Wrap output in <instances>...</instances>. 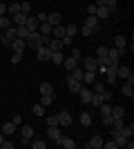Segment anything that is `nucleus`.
I'll list each match as a JSON object with an SVG mask.
<instances>
[{
	"instance_id": "603ef678",
	"label": "nucleus",
	"mask_w": 134,
	"mask_h": 149,
	"mask_svg": "<svg viewBox=\"0 0 134 149\" xmlns=\"http://www.w3.org/2000/svg\"><path fill=\"white\" fill-rule=\"evenodd\" d=\"M103 147H105V149H116V143H114V140H109V143H103Z\"/></svg>"
},
{
	"instance_id": "09e8293b",
	"label": "nucleus",
	"mask_w": 134,
	"mask_h": 149,
	"mask_svg": "<svg viewBox=\"0 0 134 149\" xmlns=\"http://www.w3.org/2000/svg\"><path fill=\"white\" fill-rule=\"evenodd\" d=\"M87 13H89V16H96V5H94V2L87 5Z\"/></svg>"
},
{
	"instance_id": "864d4df0",
	"label": "nucleus",
	"mask_w": 134,
	"mask_h": 149,
	"mask_svg": "<svg viewBox=\"0 0 134 149\" xmlns=\"http://www.w3.org/2000/svg\"><path fill=\"white\" fill-rule=\"evenodd\" d=\"M0 147H2V149H13V143H7V140H2V143H0Z\"/></svg>"
},
{
	"instance_id": "412c9836",
	"label": "nucleus",
	"mask_w": 134,
	"mask_h": 149,
	"mask_svg": "<svg viewBox=\"0 0 134 149\" xmlns=\"http://www.w3.org/2000/svg\"><path fill=\"white\" fill-rule=\"evenodd\" d=\"M54 65H63V60H65V56L60 54V51H51V58H49Z\"/></svg>"
},
{
	"instance_id": "b1692460",
	"label": "nucleus",
	"mask_w": 134,
	"mask_h": 149,
	"mask_svg": "<svg viewBox=\"0 0 134 149\" xmlns=\"http://www.w3.org/2000/svg\"><path fill=\"white\" fill-rule=\"evenodd\" d=\"M121 134H123L125 138H132V134H134V125H128V123H125V125L121 127Z\"/></svg>"
},
{
	"instance_id": "4be33fe9",
	"label": "nucleus",
	"mask_w": 134,
	"mask_h": 149,
	"mask_svg": "<svg viewBox=\"0 0 134 149\" xmlns=\"http://www.w3.org/2000/svg\"><path fill=\"white\" fill-rule=\"evenodd\" d=\"M89 105H92V107H101V105H103V96H101V93H92Z\"/></svg>"
},
{
	"instance_id": "f3484780",
	"label": "nucleus",
	"mask_w": 134,
	"mask_h": 149,
	"mask_svg": "<svg viewBox=\"0 0 134 149\" xmlns=\"http://www.w3.org/2000/svg\"><path fill=\"white\" fill-rule=\"evenodd\" d=\"M109 13H112V11H109V9H107L105 5L96 7V18H109Z\"/></svg>"
},
{
	"instance_id": "79ce46f5",
	"label": "nucleus",
	"mask_w": 134,
	"mask_h": 149,
	"mask_svg": "<svg viewBox=\"0 0 134 149\" xmlns=\"http://www.w3.org/2000/svg\"><path fill=\"white\" fill-rule=\"evenodd\" d=\"M76 25H69V27H65V36H72V38H74V36H76Z\"/></svg>"
},
{
	"instance_id": "c9c22d12",
	"label": "nucleus",
	"mask_w": 134,
	"mask_h": 149,
	"mask_svg": "<svg viewBox=\"0 0 134 149\" xmlns=\"http://www.w3.org/2000/svg\"><path fill=\"white\" fill-rule=\"evenodd\" d=\"M98 109H101V116H109V113H112V105H109V102H103Z\"/></svg>"
},
{
	"instance_id": "ea45409f",
	"label": "nucleus",
	"mask_w": 134,
	"mask_h": 149,
	"mask_svg": "<svg viewBox=\"0 0 134 149\" xmlns=\"http://www.w3.org/2000/svg\"><path fill=\"white\" fill-rule=\"evenodd\" d=\"M32 111H34V116H45V107L38 102V105H34V107H32Z\"/></svg>"
},
{
	"instance_id": "052dcab7",
	"label": "nucleus",
	"mask_w": 134,
	"mask_h": 149,
	"mask_svg": "<svg viewBox=\"0 0 134 149\" xmlns=\"http://www.w3.org/2000/svg\"><path fill=\"white\" fill-rule=\"evenodd\" d=\"M0 96H2V93H0Z\"/></svg>"
},
{
	"instance_id": "c03bdc74",
	"label": "nucleus",
	"mask_w": 134,
	"mask_h": 149,
	"mask_svg": "<svg viewBox=\"0 0 134 149\" xmlns=\"http://www.w3.org/2000/svg\"><path fill=\"white\" fill-rule=\"evenodd\" d=\"M56 125H58L56 116H47V127H56Z\"/></svg>"
},
{
	"instance_id": "37998d69",
	"label": "nucleus",
	"mask_w": 134,
	"mask_h": 149,
	"mask_svg": "<svg viewBox=\"0 0 134 149\" xmlns=\"http://www.w3.org/2000/svg\"><path fill=\"white\" fill-rule=\"evenodd\" d=\"M105 7H107L109 11H116V7H119V2H116V0H107V2H105Z\"/></svg>"
},
{
	"instance_id": "39448f33",
	"label": "nucleus",
	"mask_w": 134,
	"mask_h": 149,
	"mask_svg": "<svg viewBox=\"0 0 134 149\" xmlns=\"http://www.w3.org/2000/svg\"><path fill=\"white\" fill-rule=\"evenodd\" d=\"M83 67H85V71H96V69H98V62H96L94 56H87L83 60Z\"/></svg>"
},
{
	"instance_id": "f704fd0d",
	"label": "nucleus",
	"mask_w": 134,
	"mask_h": 149,
	"mask_svg": "<svg viewBox=\"0 0 134 149\" xmlns=\"http://www.w3.org/2000/svg\"><path fill=\"white\" fill-rule=\"evenodd\" d=\"M89 87H92L94 93H103V91H105V85H103V82H92Z\"/></svg>"
},
{
	"instance_id": "0eeeda50",
	"label": "nucleus",
	"mask_w": 134,
	"mask_h": 149,
	"mask_svg": "<svg viewBox=\"0 0 134 149\" xmlns=\"http://www.w3.org/2000/svg\"><path fill=\"white\" fill-rule=\"evenodd\" d=\"M27 18H29V16L20 11V13H16V16L11 18V22H13V27H22V25H27Z\"/></svg>"
},
{
	"instance_id": "1a4fd4ad",
	"label": "nucleus",
	"mask_w": 134,
	"mask_h": 149,
	"mask_svg": "<svg viewBox=\"0 0 134 149\" xmlns=\"http://www.w3.org/2000/svg\"><path fill=\"white\" fill-rule=\"evenodd\" d=\"M47 47H49L51 51H60V49H63V40H60V38H49Z\"/></svg>"
},
{
	"instance_id": "de8ad7c7",
	"label": "nucleus",
	"mask_w": 134,
	"mask_h": 149,
	"mask_svg": "<svg viewBox=\"0 0 134 149\" xmlns=\"http://www.w3.org/2000/svg\"><path fill=\"white\" fill-rule=\"evenodd\" d=\"M81 33H83V36H92V33H94V31H92V29H89V27H81Z\"/></svg>"
},
{
	"instance_id": "9d476101",
	"label": "nucleus",
	"mask_w": 134,
	"mask_h": 149,
	"mask_svg": "<svg viewBox=\"0 0 134 149\" xmlns=\"http://www.w3.org/2000/svg\"><path fill=\"white\" fill-rule=\"evenodd\" d=\"M92 93H94L92 89H85V87L78 91V96H81V102H83V105H89V98H92Z\"/></svg>"
},
{
	"instance_id": "dca6fc26",
	"label": "nucleus",
	"mask_w": 134,
	"mask_h": 149,
	"mask_svg": "<svg viewBox=\"0 0 134 149\" xmlns=\"http://www.w3.org/2000/svg\"><path fill=\"white\" fill-rule=\"evenodd\" d=\"M78 123H81V127H89V125H92V116H89L87 111H83L78 116Z\"/></svg>"
},
{
	"instance_id": "bb28decb",
	"label": "nucleus",
	"mask_w": 134,
	"mask_h": 149,
	"mask_svg": "<svg viewBox=\"0 0 134 149\" xmlns=\"http://www.w3.org/2000/svg\"><path fill=\"white\" fill-rule=\"evenodd\" d=\"M29 33H32V31L27 29L25 25H22V27H16V36H18V38H22V40H25V38L29 36Z\"/></svg>"
},
{
	"instance_id": "3c124183",
	"label": "nucleus",
	"mask_w": 134,
	"mask_h": 149,
	"mask_svg": "<svg viewBox=\"0 0 134 149\" xmlns=\"http://www.w3.org/2000/svg\"><path fill=\"white\" fill-rule=\"evenodd\" d=\"M36 20H38V25H40V22H45V20H47V13H43V11H40L38 16H36Z\"/></svg>"
},
{
	"instance_id": "c756f323",
	"label": "nucleus",
	"mask_w": 134,
	"mask_h": 149,
	"mask_svg": "<svg viewBox=\"0 0 134 149\" xmlns=\"http://www.w3.org/2000/svg\"><path fill=\"white\" fill-rule=\"evenodd\" d=\"M13 131H16V125H13V123H7V125H2V134H5V136H11Z\"/></svg>"
},
{
	"instance_id": "2eb2a0df",
	"label": "nucleus",
	"mask_w": 134,
	"mask_h": 149,
	"mask_svg": "<svg viewBox=\"0 0 134 149\" xmlns=\"http://www.w3.org/2000/svg\"><path fill=\"white\" fill-rule=\"evenodd\" d=\"M65 36V27L63 25H54L51 27V38H63Z\"/></svg>"
},
{
	"instance_id": "680f3d73",
	"label": "nucleus",
	"mask_w": 134,
	"mask_h": 149,
	"mask_svg": "<svg viewBox=\"0 0 134 149\" xmlns=\"http://www.w3.org/2000/svg\"><path fill=\"white\" fill-rule=\"evenodd\" d=\"M0 2H2V0H0Z\"/></svg>"
},
{
	"instance_id": "4d7b16f0",
	"label": "nucleus",
	"mask_w": 134,
	"mask_h": 149,
	"mask_svg": "<svg viewBox=\"0 0 134 149\" xmlns=\"http://www.w3.org/2000/svg\"><path fill=\"white\" fill-rule=\"evenodd\" d=\"M105 2H107V0H94V5H96V7H101V5H105Z\"/></svg>"
},
{
	"instance_id": "9b49d317",
	"label": "nucleus",
	"mask_w": 134,
	"mask_h": 149,
	"mask_svg": "<svg viewBox=\"0 0 134 149\" xmlns=\"http://www.w3.org/2000/svg\"><path fill=\"white\" fill-rule=\"evenodd\" d=\"M9 47H11V51H25L27 45H25V40H22V38H16V40H13Z\"/></svg>"
},
{
	"instance_id": "49530a36",
	"label": "nucleus",
	"mask_w": 134,
	"mask_h": 149,
	"mask_svg": "<svg viewBox=\"0 0 134 149\" xmlns=\"http://www.w3.org/2000/svg\"><path fill=\"white\" fill-rule=\"evenodd\" d=\"M29 145H32L34 149H45V143H43V140H36V143H29Z\"/></svg>"
},
{
	"instance_id": "58836bf2",
	"label": "nucleus",
	"mask_w": 134,
	"mask_h": 149,
	"mask_svg": "<svg viewBox=\"0 0 134 149\" xmlns=\"http://www.w3.org/2000/svg\"><path fill=\"white\" fill-rule=\"evenodd\" d=\"M7 11L11 13V16H16V13H20V2H13V5L7 7Z\"/></svg>"
},
{
	"instance_id": "13d9d810",
	"label": "nucleus",
	"mask_w": 134,
	"mask_h": 149,
	"mask_svg": "<svg viewBox=\"0 0 134 149\" xmlns=\"http://www.w3.org/2000/svg\"><path fill=\"white\" fill-rule=\"evenodd\" d=\"M2 140H5V134H2V131H0V143H2Z\"/></svg>"
},
{
	"instance_id": "a211bd4d",
	"label": "nucleus",
	"mask_w": 134,
	"mask_h": 149,
	"mask_svg": "<svg viewBox=\"0 0 134 149\" xmlns=\"http://www.w3.org/2000/svg\"><path fill=\"white\" fill-rule=\"evenodd\" d=\"M130 74H132V71H130V67H125V65H119V67H116V76H119V78H128Z\"/></svg>"
},
{
	"instance_id": "c85d7f7f",
	"label": "nucleus",
	"mask_w": 134,
	"mask_h": 149,
	"mask_svg": "<svg viewBox=\"0 0 134 149\" xmlns=\"http://www.w3.org/2000/svg\"><path fill=\"white\" fill-rule=\"evenodd\" d=\"M38 29H40V33H45V36H51V25L47 22V20H45V22H40Z\"/></svg>"
},
{
	"instance_id": "f8f14e48",
	"label": "nucleus",
	"mask_w": 134,
	"mask_h": 149,
	"mask_svg": "<svg viewBox=\"0 0 134 149\" xmlns=\"http://www.w3.org/2000/svg\"><path fill=\"white\" fill-rule=\"evenodd\" d=\"M63 65H65V69H67V71H72V69L78 67V60H76L74 56H69V58H65V60H63Z\"/></svg>"
},
{
	"instance_id": "a19ab883",
	"label": "nucleus",
	"mask_w": 134,
	"mask_h": 149,
	"mask_svg": "<svg viewBox=\"0 0 134 149\" xmlns=\"http://www.w3.org/2000/svg\"><path fill=\"white\" fill-rule=\"evenodd\" d=\"M20 60H22V51H13L11 54V65H18Z\"/></svg>"
},
{
	"instance_id": "bf43d9fd",
	"label": "nucleus",
	"mask_w": 134,
	"mask_h": 149,
	"mask_svg": "<svg viewBox=\"0 0 134 149\" xmlns=\"http://www.w3.org/2000/svg\"><path fill=\"white\" fill-rule=\"evenodd\" d=\"M2 36H5V31H2V29H0V40H2Z\"/></svg>"
},
{
	"instance_id": "a18cd8bd",
	"label": "nucleus",
	"mask_w": 134,
	"mask_h": 149,
	"mask_svg": "<svg viewBox=\"0 0 134 149\" xmlns=\"http://www.w3.org/2000/svg\"><path fill=\"white\" fill-rule=\"evenodd\" d=\"M11 123L16 125V127H18V125H22V116H20V113H16V116L11 118Z\"/></svg>"
},
{
	"instance_id": "6ab92c4d",
	"label": "nucleus",
	"mask_w": 134,
	"mask_h": 149,
	"mask_svg": "<svg viewBox=\"0 0 134 149\" xmlns=\"http://www.w3.org/2000/svg\"><path fill=\"white\" fill-rule=\"evenodd\" d=\"M40 93H47V96H56L54 87H51V82H43L40 85Z\"/></svg>"
},
{
	"instance_id": "ddd939ff",
	"label": "nucleus",
	"mask_w": 134,
	"mask_h": 149,
	"mask_svg": "<svg viewBox=\"0 0 134 149\" xmlns=\"http://www.w3.org/2000/svg\"><path fill=\"white\" fill-rule=\"evenodd\" d=\"M60 18H63V16H60L58 11H54V13H47V22H49L51 27H54V25H60Z\"/></svg>"
},
{
	"instance_id": "4468645a",
	"label": "nucleus",
	"mask_w": 134,
	"mask_h": 149,
	"mask_svg": "<svg viewBox=\"0 0 134 149\" xmlns=\"http://www.w3.org/2000/svg\"><path fill=\"white\" fill-rule=\"evenodd\" d=\"M85 27H89L92 31H96V29H98V18H96V16H89V18H85Z\"/></svg>"
},
{
	"instance_id": "aec40b11",
	"label": "nucleus",
	"mask_w": 134,
	"mask_h": 149,
	"mask_svg": "<svg viewBox=\"0 0 134 149\" xmlns=\"http://www.w3.org/2000/svg\"><path fill=\"white\" fill-rule=\"evenodd\" d=\"M83 82H85V85L96 82V71H85V74H83Z\"/></svg>"
},
{
	"instance_id": "6e6552de",
	"label": "nucleus",
	"mask_w": 134,
	"mask_h": 149,
	"mask_svg": "<svg viewBox=\"0 0 134 149\" xmlns=\"http://www.w3.org/2000/svg\"><path fill=\"white\" fill-rule=\"evenodd\" d=\"M85 147H87V149H98V147H103V138L98 136V134H94V136H92V140H89Z\"/></svg>"
},
{
	"instance_id": "7c9ffc66",
	"label": "nucleus",
	"mask_w": 134,
	"mask_h": 149,
	"mask_svg": "<svg viewBox=\"0 0 134 149\" xmlns=\"http://www.w3.org/2000/svg\"><path fill=\"white\" fill-rule=\"evenodd\" d=\"M27 29H29V31H38V20H36V18H27Z\"/></svg>"
},
{
	"instance_id": "a878e982",
	"label": "nucleus",
	"mask_w": 134,
	"mask_h": 149,
	"mask_svg": "<svg viewBox=\"0 0 134 149\" xmlns=\"http://www.w3.org/2000/svg\"><path fill=\"white\" fill-rule=\"evenodd\" d=\"M54 98H56V96H47V93H40V105H43V107H49L51 102H54Z\"/></svg>"
},
{
	"instance_id": "393cba45",
	"label": "nucleus",
	"mask_w": 134,
	"mask_h": 149,
	"mask_svg": "<svg viewBox=\"0 0 134 149\" xmlns=\"http://www.w3.org/2000/svg\"><path fill=\"white\" fill-rule=\"evenodd\" d=\"M112 118H125V109L123 107H112V113H109Z\"/></svg>"
},
{
	"instance_id": "2f4dec72",
	"label": "nucleus",
	"mask_w": 134,
	"mask_h": 149,
	"mask_svg": "<svg viewBox=\"0 0 134 149\" xmlns=\"http://www.w3.org/2000/svg\"><path fill=\"white\" fill-rule=\"evenodd\" d=\"M114 47L116 49H125V36H114Z\"/></svg>"
},
{
	"instance_id": "f03ea898",
	"label": "nucleus",
	"mask_w": 134,
	"mask_h": 149,
	"mask_svg": "<svg viewBox=\"0 0 134 149\" xmlns=\"http://www.w3.org/2000/svg\"><path fill=\"white\" fill-rule=\"evenodd\" d=\"M56 118H58V125H60V127H72V123H74L69 111H58Z\"/></svg>"
},
{
	"instance_id": "6e6d98bb",
	"label": "nucleus",
	"mask_w": 134,
	"mask_h": 149,
	"mask_svg": "<svg viewBox=\"0 0 134 149\" xmlns=\"http://www.w3.org/2000/svg\"><path fill=\"white\" fill-rule=\"evenodd\" d=\"M5 11H7V7H5V2H0V16H5Z\"/></svg>"
},
{
	"instance_id": "8fccbe9b",
	"label": "nucleus",
	"mask_w": 134,
	"mask_h": 149,
	"mask_svg": "<svg viewBox=\"0 0 134 149\" xmlns=\"http://www.w3.org/2000/svg\"><path fill=\"white\" fill-rule=\"evenodd\" d=\"M103 125H105V127H112V116H103Z\"/></svg>"
},
{
	"instance_id": "f257e3e1",
	"label": "nucleus",
	"mask_w": 134,
	"mask_h": 149,
	"mask_svg": "<svg viewBox=\"0 0 134 149\" xmlns=\"http://www.w3.org/2000/svg\"><path fill=\"white\" fill-rule=\"evenodd\" d=\"M16 38H18V36H16V27L11 25V27H7V29H5V36H2V40H0V42L5 45V47H9Z\"/></svg>"
},
{
	"instance_id": "20e7f679",
	"label": "nucleus",
	"mask_w": 134,
	"mask_h": 149,
	"mask_svg": "<svg viewBox=\"0 0 134 149\" xmlns=\"http://www.w3.org/2000/svg\"><path fill=\"white\" fill-rule=\"evenodd\" d=\"M56 143L60 145V147H65V149H74V147H76V140H74V138H69V136H60Z\"/></svg>"
},
{
	"instance_id": "72a5a7b5",
	"label": "nucleus",
	"mask_w": 134,
	"mask_h": 149,
	"mask_svg": "<svg viewBox=\"0 0 134 149\" xmlns=\"http://www.w3.org/2000/svg\"><path fill=\"white\" fill-rule=\"evenodd\" d=\"M123 96H128V98H132V96H134L132 82H125V85H123Z\"/></svg>"
},
{
	"instance_id": "4c0bfd02",
	"label": "nucleus",
	"mask_w": 134,
	"mask_h": 149,
	"mask_svg": "<svg viewBox=\"0 0 134 149\" xmlns=\"http://www.w3.org/2000/svg\"><path fill=\"white\" fill-rule=\"evenodd\" d=\"M11 25H13L11 18H5V16H0V29H2V31H5L7 27H11Z\"/></svg>"
},
{
	"instance_id": "cd10ccee",
	"label": "nucleus",
	"mask_w": 134,
	"mask_h": 149,
	"mask_svg": "<svg viewBox=\"0 0 134 149\" xmlns=\"http://www.w3.org/2000/svg\"><path fill=\"white\" fill-rule=\"evenodd\" d=\"M22 138H27V140L34 138V129L29 127V125H25V123H22Z\"/></svg>"
},
{
	"instance_id": "e433bc0d",
	"label": "nucleus",
	"mask_w": 134,
	"mask_h": 149,
	"mask_svg": "<svg viewBox=\"0 0 134 149\" xmlns=\"http://www.w3.org/2000/svg\"><path fill=\"white\" fill-rule=\"evenodd\" d=\"M20 11L29 16V11H32V2H29V0H22V2H20Z\"/></svg>"
},
{
	"instance_id": "5701e85b",
	"label": "nucleus",
	"mask_w": 134,
	"mask_h": 149,
	"mask_svg": "<svg viewBox=\"0 0 134 149\" xmlns=\"http://www.w3.org/2000/svg\"><path fill=\"white\" fill-rule=\"evenodd\" d=\"M47 136H49L51 140H58V138H60V131H58V125H56V127H47Z\"/></svg>"
},
{
	"instance_id": "423d86ee",
	"label": "nucleus",
	"mask_w": 134,
	"mask_h": 149,
	"mask_svg": "<svg viewBox=\"0 0 134 149\" xmlns=\"http://www.w3.org/2000/svg\"><path fill=\"white\" fill-rule=\"evenodd\" d=\"M67 89H69L72 93H78L81 89H83V82H78V80H74V78H67Z\"/></svg>"
},
{
	"instance_id": "5fc2aeb1",
	"label": "nucleus",
	"mask_w": 134,
	"mask_h": 149,
	"mask_svg": "<svg viewBox=\"0 0 134 149\" xmlns=\"http://www.w3.org/2000/svg\"><path fill=\"white\" fill-rule=\"evenodd\" d=\"M72 56L76 58V60H81V58H83V56H81V49H72Z\"/></svg>"
},
{
	"instance_id": "473e14b6",
	"label": "nucleus",
	"mask_w": 134,
	"mask_h": 149,
	"mask_svg": "<svg viewBox=\"0 0 134 149\" xmlns=\"http://www.w3.org/2000/svg\"><path fill=\"white\" fill-rule=\"evenodd\" d=\"M83 74H85V71H81V69L76 67V69H72V74H69V76H72V78H74V80L83 82Z\"/></svg>"
},
{
	"instance_id": "7ed1b4c3",
	"label": "nucleus",
	"mask_w": 134,
	"mask_h": 149,
	"mask_svg": "<svg viewBox=\"0 0 134 149\" xmlns=\"http://www.w3.org/2000/svg\"><path fill=\"white\" fill-rule=\"evenodd\" d=\"M36 51H38V60L40 62H47L51 58V49L47 47V45H40V47H36Z\"/></svg>"
}]
</instances>
